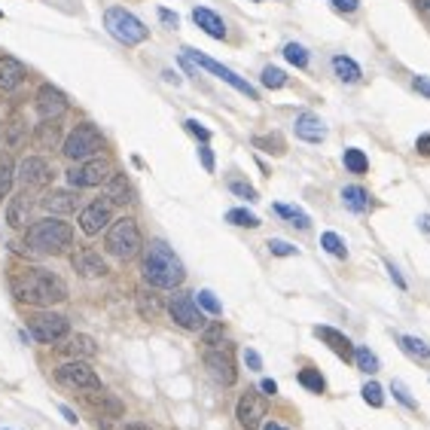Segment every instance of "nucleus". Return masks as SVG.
<instances>
[{
    "label": "nucleus",
    "mask_w": 430,
    "mask_h": 430,
    "mask_svg": "<svg viewBox=\"0 0 430 430\" xmlns=\"http://www.w3.org/2000/svg\"><path fill=\"white\" fill-rule=\"evenodd\" d=\"M13 296L22 306H58L67 299V287L55 272L46 268H31L13 281Z\"/></svg>",
    "instance_id": "f257e3e1"
},
{
    "label": "nucleus",
    "mask_w": 430,
    "mask_h": 430,
    "mask_svg": "<svg viewBox=\"0 0 430 430\" xmlns=\"http://www.w3.org/2000/svg\"><path fill=\"white\" fill-rule=\"evenodd\" d=\"M141 268H143L147 284L156 287V290H174V287H180L183 278H187V268H183V263L177 259V254L165 241L150 244L147 254H143Z\"/></svg>",
    "instance_id": "f03ea898"
},
{
    "label": "nucleus",
    "mask_w": 430,
    "mask_h": 430,
    "mask_svg": "<svg viewBox=\"0 0 430 430\" xmlns=\"http://www.w3.org/2000/svg\"><path fill=\"white\" fill-rule=\"evenodd\" d=\"M73 241V229L58 217H49V220L31 223L28 226V244L40 254H64Z\"/></svg>",
    "instance_id": "7ed1b4c3"
},
{
    "label": "nucleus",
    "mask_w": 430,
    "mask_h": 430,
    "mask_svg": "<svg viewBox=\"0 0 430 430\" xmlns=\"http://www.w3.org/2000/svg\"><path fill=\"white\" fill-rule=\"evenodd\" d=\"M104 28L125 46H138L150 37L147 24H143L138 15H131L129 10H122V6H110V10L104 13Z\"/></svg>",
    "instance_id": "20e7f679"
},
{
    "label": "nucleus",
    "mask_w": 430,
    "mask_h": 430,
    "mask_svg": "<svg viewBox=\"0 0 430 430\" xmlns=\"http://www.w3.org/2000/svg\"><path fill=\"white\" fill-rule=\"evenodd\" d=\"M104 150V138L95 125L83 122L77 125L64 141V156L73 159V162H89V159H98V153Z\"/></svg>",
    "instance_id": "39448f33"
},
{
    "label": "nucleus",
    "mask_w": 430,
    "mask_h": 430,
    "mask_svg": "<svg viewBox=\"0 0 430 430\" xmlns=\"http://www.w3.org/2000/svg\"><path fill=\"white\" fill-rule=\"evenodd\" d=\"M141 250V229L131 217H122L110 226L107 232V254H113L116 259H131Z\"/></svg>",
    "instance_id": "423d86ee"
},
{
    "label": "nucleus",
    "mask_w": 430,
    "mask_h": 430,
    "mask_svg": "<svg viewBox=\"0 0 430 430\" xmlns=\"http://www.w3.org/2000/svg\"><path fill=\"white\" fill-rule=\"evenodd\" d=\"M28 330L37 342L43 345H58L62 339L71 336V324H67L64 315H55V311H37L31 320H28Z\"/></svg>",
    "instance_id": "0eeeda50"
},
{
    "label": "nucleus",
    "mask_w": 430,
    "mask_h": 430,
    "mask_svg": "<svg viewBox=\"0 0 430 430\" xmlns=\"http://www.w3.org/2000/svg\"><path fill=\"white\" fill-rule=\"evenodd\" d=\"M55 382L77 387V391H101V378L86 360H67L55 369Z\"/></svg>",
    "instance_id": "6e6552de"
},
{
    "label": "nucleus",
    "mask_w": 430,
    "mask_h": 430,
    "mask_svg": "<svg viewBox=\"0 0 430 430\" xmlns=\"http://www.w3.org/2000/svg\"><path fill=\"white\" fill-rule=\"evenodd\" d=\"M183 55H187V58H189V62H192V64H199V67H205V71H208V73H214V77H220V80H226V83H229V86H232V89H238V92H241V95H248V98H257V89H254V86H250V83H248V80H244V77H238V73H232V71H229V67H223L220 62H214V58H210V55H205V52H199V49H183Z\"/></svg>",
    "instance_id": "1a4fd4ad"
},
{
    "label": "nucleus",
    "mask_w": 430,
    "mask_h": 430,
    "mask_svg": "<svg viewBox=\"0 0 430 430\" xmlns=\"http://www.w3.org/2000/svg\"><path fill=\"white\" fill-rule=\"evenodd\" d=\"M110 177V162L107 159H89V162H83L77 168H71L67 171V180H71V187L77 189H89V187H101V183Z\"/></svg>",
    "instance_id": "9d476101"
},
{
    "label": "nucleus",
    "mask_w": 430,
    "mask_h": 430,
    "mask_svg": "<svg viewBox=\"0 0 430 430\" xmlns=\"http://www.w3.org/2000/svg\"><path fill=\"white\" fill-rule=\"evenodd\" d=\"M205 369L217 385H223V387L235 385V357L229 354V345H226V348H208L205 351Z\"/></svg>",
    "instance_id": "9b49d317"
},
{
    "label": "nucleus",
    "mask_w": 430,
    "mask_h": 430,
    "mask_svg": "<svg viewBox=\"0 0 430 430\" xmlns=\"http://www.w3.org/2000/svg\"><path fill=\"white\" fill-rule=\"evenodd\" d=\"M110 214H113V201L110 199L89 201V205L80 210V229H83V235H98L101 229H107Z\"/></svg>",
    "instance_id": "f8f14e48"
},
{
    "label": "nucleus",
    "mask_w": 430,
    "mask_h": 430,
    "mask_svg": "<svg viewBox=\"0 0 430 430\" xmlns=\"http://www.w3.org/2000/svg\"><path fill=\"white\" fill-rule=\"evenodd\" d=\"M235 415H238L241 421V427L244 430H257L259 424H263V418H266V400L259 397V391H244L241 397H238V406H235Z\"/></svg>",
    "instance_id": "ddd939ff"
},
{
    "label": "nucleus",
    "mask_w": 430,
    "mask_h": 430,
    "mask_svg": "<svg viewBox=\"0 0 430 430\" xmlns=\"http://www.w3.org/2000/svg\"><path fill=\"white\" fill-rule=\"evenodd\" d=\"M168 311H171L174 324L183 327V330H201V324H205V320H201V308L187 293H177V296L168 302Z\"/></svg>",
    "instance_id": "4468645a"
},
{
    "label": "nucleus",
    "mask_w": 430,
    "mask_h": 430,
    "mask_svg": "<svg viewBox=\"0 0 430 430\" xmlns=\"http://www.w3.org/2000/svg\"><path fill=\"white\" fill-rule=\"evenodd\" d=\"M67 110V98L58 92L55 86H40L37 92V113H40V120H46V122H58L64 116Z\"/></svg>",
    "instance_id": "2eb2a0df"
},
{
    "label": "nucleus",
    "mask_w": 430,
    "mask_h": 430,
    "mask_svg": "<svg viewBox=\"0 0 430 430\" xmlns=\"http://www.w3.org/2000/svg\"><path fill=\"white\" fill-rule=\"evenodd\" d=\"M315 336L327 345V348H333L339 360H345V364H354V354H357V348H354V342L342 330H336V327H315Z\"/></svg>",
    "instance_id": "dca6fc26"
},
{
    "label": "nucleus",
    "mask_w": 430,
    "mask_h": 430,
    "mask_svg": "<svg viewBox=\"0 0 430 430\" xmlns=\"http://www.w3.org/2000/svg\"><path fill=\"white\" fill-rule=\"evenodd\" d=\"M49 177H52V171H49L46 159H40V156H28L19 168V180L24 187H46Z\"/></svg>",
    "instance_id": "f3484780"
},
{
    "label": "nucleus",
    "mask_w": 430,
    "mask_h": 430,
    "mask_svg": "<svg viewBox=\"0 0 430 430\" xmlns=\"http://www.w3.org/2000/svg\"><path fill=\"white\" fill-rule=\"evenodd\" d=\"M98 351V345L83 333H71L67 339L55 345V357H92Z\"/></svg>",
    "instance_id": "a211bd4d"
},
{
    "label": "nucleus",
    "mask_w": 430,
    "mask_h": 430,
    "mask_svg": "<svg viewBox=\"0 0 430 430\" xmlns=\"http://www.w3.org/2000/svg\"><path fill=\"white\" fill-rule=\"evenodd\" d=\"M24 83V64L19 58H0V92H15Z\"/></svg>",
    "instance_id": "6ab92c4d"
},
{
    "label": "nucleus",
    "mask_w": 430,
    "mask_h": 430,
    "mask_svg": "<svg viewBox=\"0 0 430 430\" xmlns=\"http://www.w3.org/2000/svg\"><path fill=\"white\" fill-rule=\"evenodd\" d=\"M43 208L52 217H67V214H73V210L80 208V196L77 192H64V189L49 192V196L43 199Z\"/></svg>",
    "instance_id": "aec40b11"
},
{
    "label": "nucleus",
    "mask_w": 430,
    "mask_h": 430,
    "mask_svg": "<svg viewBox=\"0 0 430 430\" xmlns=\"http://www.w3.org/2000/svg\"><path fill=\"white\" fill-rule=\"evenodd\" d=\"M192 22H196L205 34H210L214 40H223V37H226V24H223V19H220V15H217L214 10H208V6H196V10H192Z\"/></svg>",
    "instance_id": "412c9836"
},
{
    "label": "nucleus",
    "mask_w": 430,
    "mask_h": 430,
    "mask_svg": "<svg viewBox=\"0 0 430 430\" xmlns=\"http://www.w3.org/2000/svg\"><path fill=\"white\" fill-rule=\"evenodd\" d=\"M73 268H77V275H83V278L107 275V263L95 254V250H80V254L73 257Z\"/></svg>",
    "instance_id": "4be33fe9"
},
{
    "label": "nucleus",
    "mask_w": 430,
    "mask_h": 430,
    "mask_svg": "<svg viewBox=\"0 0 430 430\" xmlns=\"http://www.w3.org/2000/svg\"><path fill=\"white\" fill-rule=\"evenodd\" d=\"M296 138L308 141V143H320L327 138V125L320 122V116H315V113H302L296 120Z\"/></svg>",
    "instance_id": "5701e85b"
},
{
    "label": "nucleus",
    "mask_w": 430,
    "mask_h": 430,
    "mask_svg": "<svg viewBox=\"0 0 430 430\" xmlns=\"http://www.w3.org/2000/svg\"><path fill=\"white\" fill-rule=\"evenodd\" d=\"M104 199H110L113 205H129L131 201V183L125 174H113L104 187Z\"/></svg>",
    "instance_id": "b1692460"
},
{
    "label": "nucleus",
    "mask_w": 430,
    "mask_h": 430,
    "mask_svg": "<svg viewBox=\"0 0 430 430\" xmlns=\"http://www.w3.org/2000/svg\"><path fill=\"white\" fill-rule=\"evenodd\" d=\"M342 201L345 208L354 210V214H366L369 208H373V199H369V192L364 187H345L342 189Z\"/></svg>",
    "instance_id": "393cba45"
},
{
    "label": "nucleus",
    "mask_w": 430,
    "mask_h": 430,
    "mask_svg": "<svg viewBox=\"0 0 430 430\" xmlns=\"http://www.w3.org/2000/svg\"><path fill=\"white\" fill-rule=\"evenodd\" d=\"M333 71H336V77H339L342 83H348V86L360 83V77H364L360 64L354 62V58H348V55H336V58H333Z\"/></svg>",
    "instance_id": "a878e982"
},
{
    "label": "nucleus",
    "mask_w": 430,
    "mask_h": 430,
    "mask_svg": "<svg viewBox=\"0 0 430 430\" xmlns=\"http://www.w3.org/2000/svg\"><path fill=\"white\" fill-rule=\"evenodd\" d=\"M394 342H397L400 351H406V357H412V360H430V345L415 339V336L397 333V336H394Z\"/></svg>",
    "instance_id": "bb28decb"
},
{
    "label": "nucleus",
    "mask_w": 430,
    "mask_h": 430,
    "mask_svg": "<svg viewBox=\"0 0 430 430\" xmlns=\"http://www.w3.org/2000/svg\"><path fill=\"white\" fill-rule=\"evenodd\" d=\"M272 210H275L278 217H281V220L293 223L296 229H308V226H311V217H308V214H302V210H299L296 205H284V201H275Z\"/></svg>",
    "instance_id": "cd10ccee"
},
{
    "label": "nucleus",
    "mask_w": 430,
    "mask_h": 430,
    "mask_svg": "<svg viewBox=\"0 0 430 430\" xmlns=\"http://www.w3.org/2000/svg\"><path fill=\"white\" fill-rule=\"evenodd\" d=\"M28 210H31L28 196L13 199L10 210H6V220H10V226H15V229H24V226H28Z\"/></svg>",
    "instance_id": "c85d7f7f"
},
{
    "label": "nucleus",
    "mask_w": 430,
    "mask_h": 430,
    "mask_svg": "<svg viewBox=\"0 0 430 430\" xmlns=\"http://www.w3.org/2000/svg\"><path fill=\"white\" fill-rule=\"evenodd\" d=\"M342 162H345V168H348L351 174H366V171H369V159H366L364 150H354V147L345 150Z\"/></svg>",
    "instance_id": "c756f323"
},
{
    "label": "nucleus",
    "mask_w": 430,
    "mask_h": 430,
    "mask_svg": "<svg viewBox=\"0 0 430 430\" xmlns=\"http://www.w3.org/2000/svg\"><path fill=\"white\" fill-rule=\"evenodd\" d=\"M299 385L306 387V391H311V394H324L327 391L324 375H320V369H315V366L302 369V373H299Z\"/></svg>",
    "instance_id": "7c9ffc66"
},
{
    "label": "nucleus",
    "mask_w": 430,
    "mask_h": 430,
    "mask_svg": "<svg viewBox=\"0 0 430 430\" xmlns=\"http://www.w3.org/2000/svg\"><path fill=\"white\" fill-rule=\"evenodd\" d=\"M226 223L244 226V229H257V226H259V217L250 214V210H244V208H232V210H226Z\"/></svg>",
    "instance_id": "2f4dec72"
},
{
    "label": "nucleus",
    "mask_w": 430,
    "mask_h": 430,
    "mask_svg": "<svg viewBox=\"0 0 430 430\" xmlns=\"http://www.w3.org/2000/svg\"><path fill=\"white\" fill-rule=\"evenodd\" d=\"M320 248H324L327 254H333L336 259H348V248H345V241L336 232H324V235H320Z\"/></svg>",
    "instance_id": "473e14b6"
},
{
    "label": "nucleus",
    "mask_w": 430,
    "mask_h": 430,
    "mask_svg": "<svg viewBox=\"0 0 430 430\" xmlns=\"http://www.w3.org/2000/svg\"><path fill=\"white\" fill-rule=\"evenodd\" d=\"M196 306H199L201 311H205V315H214V317H220V315H223L220 299H217L210 290H199V293H196Z\"/></svg>",
    "instance_id": "72a5a7b5"
},
{
    "label": "nucleus",
    "mask_w": 430,
    "mask_h": 430,
    "mask_svg": "<svg viewBox=\"0 0 430 430\" xmlns=\"http://www.w3.org/2000/svg\"><path fill=\"white\" fill-rule=\"evenodd\" d=\"M284 58H287V62H290L293 67H308V62H311L308 49L299 46V43H287V46H284Z\"/></svg>",
    "instance_id": "f704fd0d"
},
{
    "label": "nucleus",
    "mask_w": 430,
    "mask_h": 430,
    "mask_svg": "<svg viewBox=\"0 0 430 430\" xmlns=\"http://www.w3.org/2000/svg\"><path fill=\"white\" fill-rule=\"evenodd\" d=\"M354 364H357L360 369H364V373L373 375V373H378V366H382V360H378V357H375V354L369 351V348H357V354H354Z\"/></svg>",
    "instance_id": "c9c22d12"
},
{
    "label": "nucleus",
    "mask_w": 430,
    "mask_h": 430,
    "mask_svg": "<svg viewBox=\"0 0 430 430\" xmlns=\"http://www.w3.org/2000/svg\"><path fill=\"white\" fill-rule=\"evenodd\" d=\"M360 394H364L366 406H373V409H382L385 406V391H382V385H378V382H366Z\"/></svg>",
    "instance_id": "e433bc0d"
},
{
    "label": "nucleus",
    "mask_w": 430,
    "mask_h": 430,
    "mask_svg": "<svg viewBox=\"0 0 430 430\" xmlns=\"http://www.w3.org/2000/svg\"><path fill=\"white\" fill-rule=\"evenodd\" d=\"M92 406H98L101 412H107V415H113V418H120L125 412L122 400H116V397H92Z\"/></svg>",
    "instance_id": "4c0bfd02"
},
{
    "label": "nucleus",
    "mask_w": 430,
    "mask_h": 430,
    "mask_svg": "<svg viewBox=\"0 0 430 430\" xmlns=\"http://www.w3.org/2000/svg\"><path fill=\"white\" fill-rule=\"evenodd\" d=\"M138 306H141V311H143V317H156L159 308H162V302H159L153 293L141 290V293H138Z\"/></svg>",
    "instance_id": "58836bf2"
},
{
    "label": "nucleus",
    "mask_w": 430,
    "mask_h": 430,
    "mask_svg": "<svg viewBox=\"0 0 430 430\" xmlns=\"http://www.w3.org/2000/svg\"><path fill=\"white\" fill-rule=\"evenodd\" d=\"M205 345L208 348H226V330L220 324H214V327H205Z\"/></svg>",
    "instance_id": "ea45409f"
},
{
    "label": "nucleus",
    "mask_w": 430,
    "mask_h": 430,
    "mask_svg": "<svg viewBox=\"0 0 430 430\" xmlns=\"http://www.w3.org/2000/svg\"><path fill=\"white\" fill-rule=\"evenodd\" d=\"M263 86H266V89H281V86H287V73L268 64L266 71H263Z\"/></svg>",
    "instance_id": "a19ab883"
},
{
    "label": "nucleus",
    "mask_w": 430,
    "mask_h": 430,
    "mask_svg": "<svg viewBox=\"0 0 430 430\" xmlns=\"http://www.w3.org/2000/svg\"><path fill=\"white\" fill-rule=\"evenodd\" d=\"M10 183H13V159L10 156H0V199L6 196Z\"/></svg>",
    "instance_id": "79ce46f5"
},
{
    "label": "nucleus",
    "mask_w": 430,
    "mask_h": 430,
    "mask_svg": "<svg viewBox=\"0 0 430 430\" xmlns=\"http://www.w3.org/2000/svg\"><path fill=\"white\" fill-rule=\"evenodd\" d=\"M254 143L259 150H268V153H284V141L278 134H266V138H254Z\"/></svg>",
    "instance_id": "37998d69"
},
{
    "label": "nucleus",
    "mask_w": 430,
    "mask_h": 430,
    "mask_svg": "<svg viewBox=\"0 0 430 430\" xmlns=\"http://www.w3.org/2000/svg\"><path fill=\"white\" fill-rule=\"evenodd\" d=\"M268 250H272L275 257H296L299 250L293 248V244H287V241H278V238H272L268 241Z\"/></svg>",
    "instance_id": "c03bdc74"
},
{
    "label": "nucleus",
    "mask_w": 430,
    "mask_h": 430,
    "mask_svg": "<svg viewBox=\"0 0 430 430\" xmlns=\"http://www.w3.org/2000/svg\"><path fill=\"white\" fill-rule=\"evenodd\" d=\"M394 397H397V400H400L406 409H418V400L412 397V394H409V391H406V387H403L400 382H394Z\"/></svg>",
    "instance_id": "a18cd8bd"
},
{
    "label": "nucleus",
    "mask_w": 430,
    "mask_h": 430,
    "mask_svg": "<svg viewBox=\"0 0 430 430\" xmlns=\"http://www.w3.org/2000/svg\"><path fill=\"white\" fill-rule=\"evenodd\" d=\"M229 189L235 192V196L248 199V201H254V199H257V189L250 187V183H244V180H232V183H229Z\"/></svg>",
    "instance_id": "49530a36"
},
{
    "label": "nucleus",
    "mask_w": 430,
    "mask_h": 430,
    "mask_svg": "<svg viewBox=\"0 0 430 430\" xmlns=\"http://www.w3.org/2000/svg\"><path fill=\"white\" fill-rule=\"evenodd\" d=\"M183 129H187L189 134H196V138H199L201 143H208V141H210V131H208L201 122H196V120H187V122H183Z\"/></svg>",
    "instance_id": "de8ad7c7"
},
{
    "label": "nucleus",
    "mask_w": 430,
    "mask_h": 430,
    "mask_svg": "<svg viewBox=\"0 0 430 430\" xmlns=\"http://www.w3.org/2000/svg\"><path fill=\"white\" fill-rule=\"evenodd\" d=\"M244 364H248V366L257 373V369H263V357H259L254 348H248V351H244Z\"/></svg>",
    "instance_id": "09e8293b"
},
{
    "label": "nucleus",
    "mask_w": 430,
    "mask_h": 430,
    "mask_svg": "<svg viewBox=\"0 0 430 430\" xmlns=\"http://www.w3.org/2000/svg\"><path fill=\"white\" fill-rule=\"evenodd\" d=\"M385 266H387V272H391V278H394V284H397V287H400V290H406V287H409V284H406V278H403V275H400V268H397V266H394V263H391V259H387V263H385Z\"/></svg>",
    "instance_id": "8fccbe9b"
},
{
    "label": "nucleus",
    "mask_w": 430,
    "mask_h": 430,
    "mask_svg": "<svg viewBox=\"0 0 430 430\" xmlns=\"http://www.w3.org/2000/svg\"><path fill=\"white\" fill-rule=\"evenodd\" d=\"M333 6H336L339 13H357L360 0H333Z\"/></svg>",
    "instance_id": "3c124183"
},
{
    "label": "nucleus",
    "mask_w": 430,
    "mask_h": 430,
    "mask_svg": "<svg viewBox=\"0 0 430 430\" xmlns=\"http://www.w3.org/2000/svg\"><path fill=\"white\" fill-rule=\"evenodd\" d=\"M199 159H201V165H205V171H214V168H217L214 153H210L208 147H201V150H199Z\"/></svg>",
    "instance_id": "603ef678"
},
{
    "label": "nucleus",
    "mask_w": 430,
    "mask_h": 430,
    "mask_svg": "<svg viewBox=\"0 0 430 430\" xmlns=\"http://www.w3.org/2000/svg\"><path fill=\"white\" fill-rule=\"evenodd\" d=\"M412 86H415V92H418V95L430 98V77H415V83H412Z\"/></svg>",
    "instance_id": "864d4df0"
},
{
    "label": "nucleus",
    "mask_w": 430,
    "mask_h": 430,
    "mask_svg": "<svg viewBox=\"0 0 430 430\" xmlns=\"http://www.w3.org/2000/svg\"><path fill=\"white\" fill-rule=\"evenodd\" d=\"M159 19H162V24H168V28H177V24H180V22H177V15L171 10H165V6L159 10Z\"/></svg>",
    "instance_id": "5fc2aeb1"
},
{
    "label": "nucleus",
    "mask_w": 430,
    "mask_h": 430,
    "mask_svg": "<svg viewBox=\"0 0 430 430\" xmlns=\"http://www.w3.org/2000/svg\"><path fill=\"white\" fill-rule=\"evenodd\" d=\"M415 147H418V153H421V156H430V134H421Z\"/></svg>",
    "instance_id": "6e6d98bb"
},
{
    "label": "nucleus",
    "mask_w": 430,
    "mask_h": 430,
    "mask_svg": "<svg viewBox=\"0 0 430 430\" xmlns=\"http://www.w3.org/2000/svg\"><path fill=\"white\" fill-rule=\"evenodd\" d=\"M40 134H43V143H49V147L55 143V125H43V129H40Z\"/></svg>",
    "instance_id": "4d7b16f0"
},
{
    "label": "nucleus",
    "mask_w": 430,
    "mask_h": 430,
    "mask_svg": "<svg viewBox=\"0 0 430 430\" xmlns=\"http://www.w3.org/2000/svg\"><path fill=\"white\" fill-rule=\"evenodd\" d=\"M263 391H266V394H275V391H278V385L272 382V378H263Z\"/></svg>",
    "instance_id": "13d9d810"
},
{
    "label": "nucleus",
    "mask_w": 430,
    "mask_h": 430,
    "mask_svg": "<svg viewBox=\"0 0 430 430\" xmlns=\"http://www.w3.org/2000/svg\"><path fill=\"white\" fill-rule=\"evenodd\" d=\"M415 6H418V10L424 13V15H430V0H415Z\"/></svg>",
    "instance_id": "bf43d9fd"
},
{
    "label": "nucleus",
    "mask_w": 430,
    "mask_h": 430,
    "mask_svg": "<svg viewBox=\"0 0 430 430\" xmlns=\"http://www.w3.org/2000/svg\"><path fill=\"white\" fill-rule=\"evenodd\" d=\"M62 415H64L67 421H71V424H77V415H73V412H71V409H67V406H62Z\"/></svg>",
    "instance_id": "052dcab7"
},
{
    "label": "nucleus",
    "mask_w": 430,
    "mask_h": 430,
    "mask_svg": "<svg viewBox=\"0 0 430 430\" xmlns=\"http://www.w3.org/2000/svg\"><path fill=\"white\" fill-rule=\"evenodd\" d=\"M263 430H287V427H284V424H278V421H268V424H266Z\"/></svg>",
    "instance_id": "680f3d73"
},
{
    "label": "nucleus",
    "mask_w": 430,
    "mask_h": 430,
    "mask_svg": "<svg viewBox=\"0 0 430 430\" xmlns=\"http://www.w3.org/2000/svg\"><path fill=\"white\" fill-rule=\"evenodd\" d=\"M418 226H421V229H424V232H430V217H421Z\"/></svg>",
    "instance_id": "e2e57ef3"
},
{
    "label": "nucleus",
    "mask_w": 430,
    "mask_h": 430,
    "mask_svg": "<svg viewBox=\"0 0 430 430\" xmlns=\"http://www.w3.org/2000/svg\"><path fill=\"white\" fill-rule=\"evenodd\" d=\"M122 430H150L147 424H129V427H122Z\"/></svg>",
    "instance_id": "0e129e2a"
},
{
    "label": "nucleus",
    "mask_w": 430,
    "mask_h": 430,
    "mask_svg": "<svg viewBox=\"0 0 430 430\" xmlns=\"http://www.w3.org/2000/svg\"><path fill=\"white\" fill-rule=\"evenodd\" d=\"M0 19H3V10H0Z\"/></svg>",
    "instance_id": "69168bd1"
}]
</instances>
